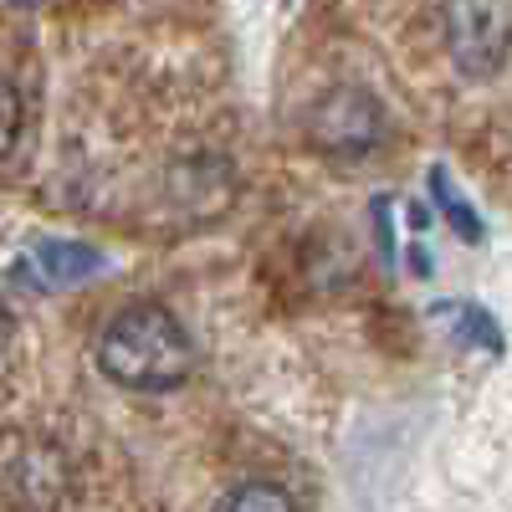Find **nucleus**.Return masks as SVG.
Masks as SVG:
<instances>
[{
    "instance_id": "obj_9",
    "label": "nucleus",
    "mask_w": 512,
    "mask_h": 512,
    "mask_svg": "<svg viewBox=\"0 0 512 512\" xmlns=\"http://www.w3.org/2000/svg\"><path fill=\"white\" fill-rule=\"evenodd\" d=\"M6 344H11V313L0 308V354H6Z\"/></svg>"
},
{
    "instance_id": "obj_7",
    "label": "nucleus",
    "mask_w": 512,
    "mask_h": 512,
    "mask_svg": "<svg viewBox=\"0 0 512 512\" xmlns=\"http://www.w3.org/2000/svg\"><path fill=\"white\" fill-rule=\"evenodd\" d=\"M431 185H436V200H441V210H446V216H451V226L466 236V241H482V221L472 216V210H466V200L446 185V175H441V169H436V175H431Z\"/></svg>"
},
{
    "instance_id": "obj_1",
    "label": "nucleus",
    "mask_w": 512,
    "mask_h": 512,
    "mask_svg": "<svg viewBox=\"0 0 512 512\" xmlns=\"http://www.w3.org/2000/svg\"><path fill=\"white\" fill-rule=\"evenodd\" d=\"M98 369L123 384V390H180L195 374V344L180 328V318L159 308V303H139L123 308L103 338H98Z\"/></svg>"
},
{
    "instance_id": "obj_6",
    "label": "nucleus",
    "mask_w": 512,
    "mask_h": 512,
    "mask_svg": "<svg viewBox=\"0 0 512 512\" xmlns=\"http://www.w3.org/2000/svg\"><path fill=\"white\" fill-rule=\"evenodd\" d=\"M216 512H292V497L277 482H241L216 502Z\"/></svg>"
},
{
    "instance_id": "obj_5",
    "label": "nucleus",
    "mask_w": 512,
    "mask_h": 512,
    "mask_svg": "<svg viewBox=\"0 0 512 512\" xmlns=\"http://www.w3.org/2000/svg\"><path fill=\"white\" fill-rule=\"evenodd\" d=\"M436 318H441L446 328H456L466 344H477V349H487V354H502V333H497V323H492L482 308H472V303H441Z\"/></svg>"
},
{
    "instance_id": "obj_8",
    "label": "nucleus",
    "mask_w": 512,
    "mask_h": 512,
    "mask_svg": "<svg viewBox=\"0 0 512 512\" xmlns=\"http://www.w3.org/2000/svg\"><path fill=\"white\" fill-rule=\"evenodd\" d=\"M21 93L11 88L6 77H0V159H6L11 149H16V139H21Z\"/></svg>"
},
{
    "instance_id": "obj_4",
    "label": "nucleus",
    "mask_w": 512,
    "mask_h": 512,
    "mask_svg": "<svg viewBox=\"0 0 512 512\" xmlns=\"http://www.w3.org/2000/svg\"><path fill=\"white\" fill-rule=\"evenodd\" d=\"M108 256L88 241H36L31 246V267H36V282H47V287H72V282H88L103 272Z\"/></svg>"
},
{
    "instance_id": "obj_3",
    "label": "nucleus",
    "mask_w": 512,
    "mask_h": 512,
    "mask_svg": "<svg viewBox=\"0 0 512 512\" xmlns=\"http://www.w3.org/2000/svg\"><path fill=\"white\" fill-rule=\"evenodd\" d=\"M308 134L323 154L333 159H364L379 149L384 139V108L374 93L364 88H333L318 98L313 108V123H308Z\"/></svg>"
},
{
    "instance_id": "obj_10",
    "label": "nucleus",
    "mask_w": 512,
    "mask_h": 512,
    "mask_svg": "<svg viewBox=\"0 0 512 512\" xmlns=\"http://www.w3.org/2000/svg\"><path fill=\"white\" fill-rule=\"evenodd\" d=\"M21 6H26V0H21Z\"/></svg>"
},
{
    "instance_id": "obj_2",
    "label": "nucleus",
    "mask_w": 512,
    "mask_h": 512,
    "mask_svg": "<svg viewBox=\"0 0 512 512\" xmlns=\"http://www.w3.org/2000/svg\"><path fill=\"white\" fill-rule=\"evenodd\" d=\"M446 52L461 77H497L512 57V0H446Z\"/></svg>"
}]
</instances>
